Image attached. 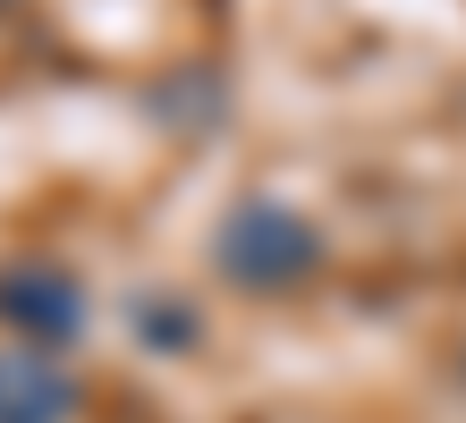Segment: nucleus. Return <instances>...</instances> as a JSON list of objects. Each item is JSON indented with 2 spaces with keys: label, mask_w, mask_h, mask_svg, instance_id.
<instances>
[{
  "label": "nucleus",
  "mask_w": 466,
  "mask_h": 423,
  "mask_svg": "<svg viewBox=\"0 0 466 423\" xmlns=\"http://www.w3.org/2000/svg\"><path fill=\"white\" fill-rule=\"evenodd\" d=\"M76 389L35 347H0V423H60Z\"/></svg>",
  "instance_id": "nucleus-3"
},
{
  "label": "nucleus",
  "mask_w": 466,
  "mask_h": 423,
  "mask_svg": "<svg viewBox=\"0 0 466 423\" xmlns=\"http://www.w3.org/2000/svg\"><path fill=\"white\" fill-rule=\"evenodd\" d=\"M221 254H229V271L246 279V288H280V279H297L314 263V237L297 229L280 204H246L221 229Z\"/></svg>",
  "instance_id": "nucleus-1"
},
{
  "label": "nucleus",
  "mask_w": 466,
  "mask_h": 423,
  "mask_svg": "<svg viewBox=\"0 0 466 423\" xmlns=\"http://www.w3.org/2000/svg\"><path fill=\"white\" fill-rule=\"evenodd\" d=\"M0 314H9L25 338H76V314H86V297H76L68 271L51 263H17L0 279Z\"/></svg>",
  "instance_id": "nucleus-2"
}]
</instances>
